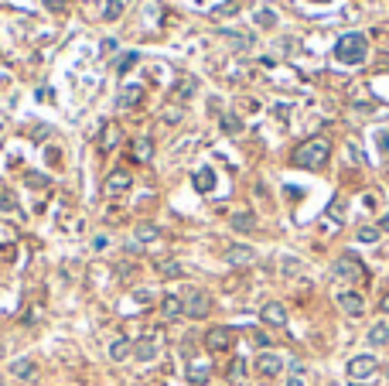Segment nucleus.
<instances>
[{"label": "nucleus", "instance_id": "f257e3e1", "mask_svg": "<svg viewBox=\"0 0 389 386\" xmlns=\"http://www.w3.org/2000/svg\"><path fill=\"white\" fill-rule=\"evenodd\" d=\"M369 55V38L358 31H348L342 34L338 41H335V58L342 62V65H362Z\"/></svg>", "mask_w": 389, "mask_h": 386}, {"label": "nucleus", "instance_id": "f03ea898", "mask_svg": "<svg viewBox=\"0 0 389 386\" xmlns=\"http://www.w3.org/2000/svg\"><path fill=\"white\" fill-rule=\"evenodd\" d=\"M331 158V144L324 140V137H311L304 140L297 150H294V164L297 168H324Z\"/></svg>", "mask_w": 389, "mask_h": 386}, {"label": "nucleus", "instance_id": "7ed1b4c3", "mask_svg": "<svg viewBox=\"0 0 389 386\" xmlns=\"http://www.w3.org/2000/svg\"><path fill=\"white\" fill-rule=\"evenodd\" d=\"M181 301H184V315H188V318H205L208 311H212V297H208L205 291H198V287H191Z\"/></svg>", "mask_w": 389, "mask_h": 386}, {"label": "nucleus", "instance_id": "20e7f679", "mask_svg": "<svg viewBox=\"0 0 389 386\" xmlns=\"http://www.w3.org/2000/svg\"><path fill=\"white\" fill-rule=\"evenodd\" d=\"M335 277H342V280H362V277H366V267H362V260H358L355 253H342V256L335 260Z\"/></svg>", "mask_w": 389, "mask_h": 386}, {"label": "nucleus", "instance_id": "39448f33", "mask_svg": "<svg viewBox=\"0 0 389 386\" xmlns=\"http://www.w3.org/2000/svg\"><path fill=\"white\" fill-rule=\"evenodd\" d=\"M232 342H236V331L226 328V325H215V328H208V335H205V349L208 352H229Z\"/></svg>", "mask_w": 389, "mask_h": 386}, {"label": "nucleus", "instance_id": "423d86ee", "mask_svg": "<svg viewBox=\"0 0 389 386\" xmlns=\"http://www.w3.org/2000/svg\"><path fill=\"white\" fill-rule=\"evenodd\" d=\"M338 307H342L348 318H362L366 315V297L355 294V291H338Z\"/></svg>", "mask_w": 389, "mask_h": 386}, {"label": "nucleus", "instance_id": "0eeeda50", "mask_svg": "<svg viewBox=\"0 0 389 386\" xmlns=\"http://www.w3.org/2000/svg\"><path fill=\"white\" fill-rule=\"evenodd\" d=\"M379 369V363H376V355H355L352 363H348V376H352L355 383L358 379H369V376Z\"/></svg>", "mask_w": 389, "mask_h": 386}, {"label": "nucleus", "instance_id": "6e6552de", "mask_svg": "<svg viewBox=\"0 0 389 386\" xmlns=\"http://www.w3.org/2000/svg\"><path fill=\"white\" fill-rule=\"evenodd\" d=\"M157 352H160V339L157 335H147V339L133 342V359H140V363H150Z\"/></svg>", "mask_w": 389, "mask_h": 386}, {"label": "nucleus", "instance_id": "1a4fd4ad", "mask_svg": "<svg viewBox=\"0 0 389 386\" xmlns=\"http://www.w3.org/2000/svg\"><path fill=\"white\" fill-rule=\"evenodd\" d=\"M284 369V355H276V352H263V355H256V373L260 376H276Z\"/></svg>", "mask_w": 389, "mask_h": 386}, {"label": "nucleus", "instance_id": "9d476101", "mask_svg": "<svg viewBox=\"0 0 389 386\" xmlns=\"http://www.w3.org/2000/svg\"><path fill=\"white\" fill-rule=\"evenodd\" d=\"M260 318H263V325H273V328H284L287 325V311L280 301H270V304H263V311H260Z\"/></svg>", "mask_w": 389, "mask_h": 386}, {"label": "nucleus", "instance_id": "9b49d317", "mask_svg": "<svg viewBox=\"0 0 389 386\" xmlns=\"http://www.w3.org/2000/svg\"><path fill=\"white\" fill-rule=\"evenodd\" d=\"M188 383L191 386H205L208 379H212V366L205 363V359H194V363H188Z\"/></svg>", "mask_w": 389, "mask_h": 386}, {"label": "nucleus", "instance_id": "f8f14e48", "mask_svg": "<svg viewBox=\"0 0 389 386\" xmlns=\"http://www.w3.org/2000/svg\"><path fill=\"white\" fill-rule=\"evenodd\" d=\"M130 185H133V174H130L126 168H116L113 174L106 178V192H109V195H120V192H126Z\"/></svg>", "mask_w": 389, "mask_h": 386}, {"label": "nucleus", "instance_id": "ddd939ff", "mask_svg": "<svg viewBox=\"0 0 389 386\" xmlns=\"http://www.w3.org/2000/svg\"><path fill=\"white\" fill-rule=\"evenodd\" d=\"M160 315H164V318H178V315H184V301L178 294H164V297H160Z\"/></svg>", "mask_w": 389, "mask_h": 386}, {"label": "nucleus", "instance_id": "4468645a", "mask_svg": "<svg viewBox=\"0 0 389 386\" xmlns=\"http://www.w3.org/2000/svg\"><path fill=\"white\" fill-rule=\"evenodd\" d=\"M253 256H256L253 246H229V250H226V260L236 263V267H239V263H253Z\"/></svg>", "mask_w": 389, "mask_h": 386}, {"label": "nucleus", "instance_id": "2eb2a0df", "mask_svg": "<svg viewBox=\"0 0 389 386\" xmlns=\"http://www.w3.org/2000/svg\"><path fill=\"white\" fill-rule=\"evenodd\" d=\"M194 188H198V192L205 195V192H212V188H215V171L212 168H202V171H194Z\"/></svg>", "mask_w": 389, "mask_h": 386}, {"label": "nucleus", "instance_id": "dca6fc26", "mask_svg": "<svg viewBox=\"0 0 389 386\" xmlns=\"http://www.w3.org/2000/svg\"><path fill=\"white\" fill-rule=\"evenodd\" d=\"M369 345H389V321H376L372 328H369Z\"/></svg>", "mask_w": 389, "mask_h": 386}, {"label": "nucleus", "instance_id": "f3484780", "mask_svg": "<svg viewBox=\"0 0 389 386\" xmlns=\"http://www.w3.org/2000/svg\"><path fill=\"white\" fill-rule=\"evenodd\" d=\"M11 373L17 376V379H38V366L31 363V359H17V363L11 366Z\"/></svg>", "mask_w": 389, "mask_h": 386}, {"label": "nucleus", "instance_id": "a211bd4d", "mask_svg": "<svg viewBox=\"0 0 389 386\" xmlns=\"http://www.w3.org/2000/svg\"><path fill=\"white\" fill-rule=\"evenodd\" d=\"M130 352H133V342L130 339H116L113 345H109V359H113V363H123Z\"/></svg>", "mask_w": 389, "mask_h": 386}, {"label": "nucleus", "instance_id": "6ab92c4d", "mask_svg": "<svg viewBox=\"0 0 389 386\" xmlns=\"http://www.w3.org/2000/svg\"><path fill=\"white\" fill-rule=\"evenodd\" d=\"M130 154H133V161H150V154H154V144H150L147 137H140V140H133V147H130Z\"/></svg>", "mask_w": 389, "mask_h": 386}, {"label": "nucleus", "instance_id": "aec40b11", "mask_svg": "<svg viewBox=\"0 0 389 386\" xmlns=\"http://www.w3.org/2000/svg\"><path fill=\"white\" fill-rule=\"evenodd\" d=\"M229 222H232V229H239V233H253V229H256V219H253V212H236Z\"/></svg>", "mask_w": 389, "mask_h": 386}, {"label": "nucleus", "instance_id": "412c9836", "mask_svg": "<svg viewBox=\"0 0 389 386\" xmlns=\"http://www.w3.org/2000/svg\"><path fill=\"white\" fill-rule=\"evenodd\" d=\"M137 102H140V86H126L123 96H120V106L130 110V106H137Z\"/></svg>", "mask_w": 389, "mask_h": 386}, {"label": "nucleus", "instance_id": "4be33fe9", "mask_svg": "<svg viewBox=\"0 0 389 386\" xmlns=\"http://www.w3.org/2000/svg\"><path fill=\"white\" fill-rule=\"evenodd\" d=\"M157 273H160V277H181V263H174V260H157Z\"/></svg>", "mask_w": 389, "mask_h": 386}, {"label": "nucleus", "instance_id": "5701e85b", "mask_svg": "<svg viewBox=\"0 0 389 386\" xmlns=\"http://www.w3.org/2000/svg\"><path fill=\"white\" fill-rule=\"evenodd\" d=\"M120 14H123V0H106L103 4V17L106 21H116Z\"/></svg>", "mask_w": 389, "mask_h": 386}, {"label": "nucleus", "instance_id": "b1692460", "mask_svg": "<svg viewBox=\"0 0 389 386\" xmlns=\"http://www.w3.org/2000/svg\"><path fill=\"white\" fill-rule=\"evenodd\" d=\"M116 140H120V130H116V126H106V130H103V140H99V144H103V150H113V147H116Z\"/></svg>", "mask_w": 389, "mask_h": 386}, {"label": "nucleus", "instance_id": "393cba45", "mask_svg": "<svg viewBox=\"0 0 389 386\" xmlns=\"http://www.w3.org/2000/svg\"><path fill=\"white\" fill-rule=\"evenodd\" d=\"M222 130H226V134H242V123H239V116L226 113V116H222Z\"/></svg>", "mask_w": 389, "mask_h": 386}, {"label": "nucleus", "instance_id": "a878e982", "mask_svg": "<svg viewBox=\"0 0 389 386\" xmlns=\"http://www.w3.org/2000/svg\"><path fill=\"white\" fill-rule=\"evenodd\" d=\"M194 89H198V82H194V79H181L174 92H178V99H188V96H191Z\"/></svg>", "mask_w": 389, "mask_h": 386}, {"label": "nucleus", "instance_id": "bb28decb", "mask_svg": "<svg viewBox=\"0 0 389 386\" xmlns=\"http://www.w3.org/2000/svg\"><path fill=\"white\" fill-rule=\"evenodd\" d=\"M242 376H246V363H242V359H232V366H229V383H239Z\"/></svg>", "mask_w": 389, "mask_h": 386}, {"label": "nucleus", "instance_id": "cd10ccee", "mask_svg": "<svg viewBox=\"0 0 389 386\" xmlns=\"http://www.w3.org/2000/svg\"><path fill=\"white\" fill-rule=\"evenodd\" d=\"M358 243H379V226H362L358 229Z\"/></svg>", "mask_w": 389, "mask_h": 386}, {"label": "nucleus", "instance_id": "c85d7f7f", "mask_svg": "<svg viewBox=\"0 0 389 386\" xmlns=\"http://www.w3.org/2000/svg\"><path fill=\"white\" fill-rule=\"evenodd\" d=\"M157 236H160V233H157L154 226H140V229H137V239H140V243H154Z\"/></svg>", "mask_w": 389, "mask_h": 386}, {"label": "nucleus", "instance_id": "c756f323", "mask_svg": "<svg viewBox=\"0 0 389 386\" xmlns=\"http://www.w3.org/2000/svg\"><path fill=\"white\" fill-rule=\"evenodd\" d=\"M14 205H17V202H14V195L0 185V209H4V212H14Z\"/></svg>", "mask_w": 389, "mask_h": 386}, {"label": "nucleus", "instance_id": "7c9ffc66", "mask_svg": "<svg viewBox=\"0 0 389 386\" xmlns=\"http://www.w3.org/2000/svg\"><path fill=\"white\" fill-rule=\"evenodd\" d=\"M256 24H260V28H273V24H276V14L273 11H260V14H256Z\"/></svg>", "mask_w": 389, "mask_h": 386}, {"label": "nucleus", "instance_id": "2f4dec72", "mask_svg": "<svg viewBox=\"0 0 389 386\" xmlns=\"http://www.w3.org/2000/svg\"><path fill=\"white\" fill-rule=\"evenodd\" d=\"M133 65H137V52H130V55H123V58H120V65H116V68H120V72H130V68H133Z\"/></svg>", "mask_w": 389, "mask_h": 386}, {"label": "nucleus", "instance_id": "473e14b6", "mask_svg": "<svg viewBox=\"0 0 389 386\" xmlns=\"http://www.w3.org/2000/svg\"><path fill=\"white\" fill-rule=\"evenodd\" d=\"M376 140H379V147H382V150L389 154V130H379V134H376Z\"/></svg>", "mask_w": 389, "mask_h": 386}, {"label": "nucleus", "instance_id": "72a5a7b5", "mask_svg": "<svg viewBox=\"0 0 389 386\" xmlns=\"http://www.w3.org/2000/svg\"><path fill=\"white\" fill-rule=\"evenodd\" d=\"M253 342H256L260 349H266V345H270V335H266V331H256V335H253Z\"/></svg>", "mask_w": 389, "mask_h": 386}, {"label": "nucleus", "instance_id": "f704fd0d", "mask_svg": "<svg viewBox=\"0 0 389 386\" xmlns=\"http://www.w3.org/2000/svg\"><path fill=\"white\" fill-rule=\"evenodd\" d=\"M48 11H65V0H45Z\"/></svg>", "mask_w": 389, "mask_h": 386}, {"label": "nucleus", "instance_id": "c9c22d12", "mask_svg": "<svg viewBox=\"0 0 389 386\" xmlns=\"http://www.w3.org/2000/svg\"><path fill=\"white\" fill-rule=\"evenodd\" d=\"M164 120H168V123H178V120H181V110H168Z\"/></svg>", "mask_w": 389, "mask_h": 386}, {"label": "nucleus", "instance_id": "e433bc0d", "mask_svg": "<svg viewBox=\"0 0 389 386\" xmlns=\"http://www.w3.org/2000/svg\"><path fill=\"white\" fill-rule=\"evenodd\" d=\"M27 185H38V188H41V185H48V178H41V174H27Z\"/></svg>", "mask_w": 389, "mask_h": 386}, {"label": "nucleus", "instance_id": "4c0bfd02", "mask_svg": "<svg viewBox=\"0 0 389 386\" xmlns=\"http://www.w3.org/2000/svg\"><path fill=\"white\" fill-rule=\"evenodd\" d=\"M287 386H304V376H297V373H294L290 379H287Z\"/></svg>", "mask_w": 389, "mask_h": 386}, {"label": "nucleus", "instance_id": "58836bf2", "mask_svg": "<svg viewBox=\"0 0 389 386\" xmlns=\"http://www.w3.org/2000/svg\"><path fill=\"white\" fill-rule=\"evenodd\" d=\"M379 233H389V216H382V219H379Z\"/></svg>", "mask_w": 389, "mask_h": 386}, {"label": "nucleus", "instance_id": "ea45409f", "mask_svg": "<svg viewBox=\"0 0 389 386\" xmlns=\"http://www.w3.org/2000/svg\"><path fill=\"white\" fill-rule=\"evenodd\" d=\"M382 311H386V315H389V297H386V301H382Z\"/></svg>", "mask_w": 389, "mask_h": 386}, {"label": "nucleus", "instance_id": "a19ab883", "mask_svg": "<svg viewBox=\"0 0 389 386\" xmlns=\"http://www.w3.org/2000/svg\"><path fill=\"white\" fill-rule=\"evenodd\" d=\"M386 376H389V369H386Z\"/></svg>", "mask_w": 389, "mask_h": 386}]
</instances>
